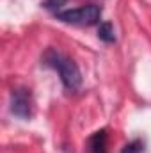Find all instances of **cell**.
<instances>
[{
    "instance_id": "cell-1",
    "label": "cell",
    "mask_w": 151,
    "mask_h": 153,
    "mask_svg": "<svg viewBox=\"0 0 151 153\" xmlns=\"http://www.w3.org/2000/svg\"><path fill=\"white\" fill-rule=\"evenodd\" d=\"M43 61H44L46 66L53 68L59 73L61 82L64 84V87L68 91H78L80 89V85H82V73H80L78 66L73 62V59H70L68 55L61 53L59 50L50 48L44 53Z\"/></svg>"
},
{
    "instance_id": "cell-2",
    "label": "cell",
    "mask_w": 151,
    "mask_h": 153,
    "mask_svg": "<svg viewBox=\"0 0 151 153\" xmlns=\"http://www.w3.org/2000/svg\"><path fill=\"white\" fill-rule=\"evenodd\" d=\"M57 20L70 23V25H78V27H91L100 23L101 20V7L94 4L80 5L75 9H66V11H57L55 13Z\"/></svg>"
},
{
    "instance_id": "cell-3",
    "label": "cell",
    "mask_w": 151,
    "mask_h": 153,
    "mask_svg": "<svg viewBox=\"0 0 151 153\" xmlns=\"http://www.w3.org/2000/svg\"><path fill=\"white\" fill-rule=\"evenodd\" d=\"M11 111L21 119H29L32 116V96L29 89L20 87L11 91Z\"/></svg>"
},
{
    "instance_id": "cell-4",
    "label": "cell",
    "mask_w": 151,
    "mask_h": 153,
    "mask_svg": "<svg viewBox=\"0 0 151 153\" xmlns=\"http://www.w3.org/2000/svg\"><path fill=\"white\" fill-rule=\"evenodd\" d=\"M87 150H89V153H107L109 152V135H107V130L105 128L94 132L89 137Z\"/></svg>"
},
{
    "instance_id": "cell-5",
    "label": "cell",
    "mask_w": 151,
    "mask_h": 153,
    "mask_svg": "<svg viewBox=\"0 0 151 153\" xmlns=\"http://www.w3.org/2000/svg\"><path fill=\"white\" fill-rule=\"evenodd\" d=\"M98 38L101 39V41H105V43H114L115 41V34H114L112 23H109V22L100 23V27H98Z\"/></svg>"
},
{
    "instance_id": "cell-6",
    "label": "cell",
    "mask_w": 151,
    "mask_h": 153,
    "mask_svg": "<svg viewBox=\"0 0 151 153\" xmlns=\"http://www.w3.org/2000/svg\"><path fill=\"white\" fill-rule=\"evenodd\" d=\"M142 150H144V143H142L141 139H135V141L128 143V144L121 150V153H142Z\"/></svg>"
}]
</instances>
